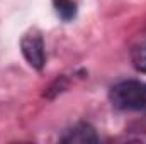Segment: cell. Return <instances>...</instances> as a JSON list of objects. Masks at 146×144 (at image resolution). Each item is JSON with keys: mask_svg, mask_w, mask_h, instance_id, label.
<instances>
[{"mask_svg": "<svg viewBox=\"0 0 146 144\" xmlns=\"http://www.w3.org/2000/svg\"><path fill=\"white\" fill-rule=\"evenodd\" d=\"M110 104L119 110L133 112L146 108V81L124 80L115 83L109 92Z\"/></svg>", "mask_w": 146, "mask_h": 144, "instance_id": "1", "label": "cell"}, {"mask_svg": "<svg viewBox=\"0 0 146 144\" xmlns=\"http://www.w3.org/2000/svg\"><path fill=\"white\" fill-rule=\"evenodd\" d=\"M21 51L27 65L34 70H42L46 63V54H44V42L39 32L33 31L27 32L26 36L21 39Z\"/></svg>", "mask_w": 146, "mask_h": 144, "instance_id": "2", "label": "cell"}, {"mask_svg": "<svg viewBox=\"0 0 146 144\" xmlns=\"http://www.w3.org/2000/svg\"><path fill=\"white\" fill-rule=\"evenodd\" d=\"M63 143H97V132L90 124H76L75 127L68 129L61 137Z\"/></svg>", "mask_w": 146, "mask_h": 144, "instance_id": "3", "label": "cell"}, {"mask_svg": "<svg viewBox=\"0 0 146 144\" xmlns=\"http://www.w3.org/2000/svg\"><path fill=\"white\" fill-rule=\"evenodd\" d=\"M53 9L56 15L65 22H70L76 17V3L73 0H53Z\"/></svg>", "mask_w": 146, "mask_h": 144, "instance_id": "4", "label": "cell"}, {"mask_svg": "<svg viewBox=\"0 0 146 144\" xmlns=\"http://www.w3.org/2000/svg\"><path fill=\"white\" fill-rule=\"evenodd\" d=\"M133 65L138 71L146 73V42L133 49Z\"/></svg>", "mask_w": 146, "mask_h": 144, "instance_id": "5", "label": "cell"}]
</instances>
